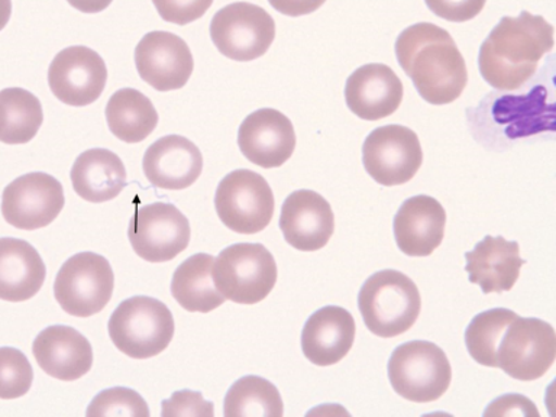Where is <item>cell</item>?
<instances>
[{
  "mask_svg": "<svg viewBox=\"0 0 556 417\" xmlns=\"http://www.w3.org/2000/svg\"><path fill=\"white\" fill-rule=\"evenodd\" d=\"M142 169L156 189L185 190L202 174L203 155L190 139L167 135L147 148Z\"/></svg>",
  "mask_w": 556,
  "mask_h": 417,
  "instance_id": "18",
  "label": "cell"
},
{
  "mask_svg": "<svg viewBox=\"0 0 556 417\" xmlns=\"http://www.w3.org/2000/svg\"><path fill=\"white\" fill-rule=\"evenodd\" d=\"M217 216L232 232H263L273 219L276 200L271 187L258 173L235 169L226 174L215 193Z\"/></svg>",
  "mask_w": 556,
  "mask_h": 417,
  "instance_id": "8",
  "label": "cell"
},
{
  "mask_svg": "<svg viewBox=\"0 0 556 417\" xmlns=\"http://www.w3.org/2000/svg\"><path fill=\"white\" fill-rule=\"evenodd\" d=\"M115 274L111 263L94 252H80L61 265L54 281V295L68 315L90 317L111 302Z\"/></svg>",
  "mask_w": 556,
  "mask_h": 417,
  "instance_id": "7",
  "label": "cell"
},
{
  "mask_svg": "<svg viewBox=\"0 0 556 417\" xmlns=\"http://www.w3.org/2000/svg\"><path fill=\"white\" fill-rule=\"evenodd\" d=\"M356 325L346 308L325 306L313 313L302 330L304 356L317 367L338 364L354 345Z\"/></svg>",
  "mask_w": 556,
  "mask_h": 417,
  "instance_id": "22",
  "label": "cell"
},
{
  "mask_svg": "<svg viewBox=\"0 0 556 417\" xmlns=\"http://www.w3.org/2000/svg\"><path fill=\"white\" fill-rule=\"evenodd\" d=\"M33 352L42 371L56 380H80L93 367L89 339L72 326H48L35 338Z\"/></svg>",
  "mask_w": 556,
  "mask_h": 417,
  "instance_id": "19",
  "label": "cell"
},
{
  "mask_svg": "<svg viewBox=\"0 0 556 417\" xmlns=\"http://www.w3.org/2000/svg\"><path fill=\"white\" fill-rule=\"evenodd\" d=\"M64 204L63 185L55 177L29 173L4 187L2 215L17 229H41L59 217Z\"/></svg>",
  "mask_w": 556,
  "mask_h": 417,
  "instance_id": "13",
  "label": "cell"
},
{
  "mask_svg": "<svg viewBox=\"0 0 556 417\" xmlns=\"http://www.w3.org/2000/svg\"><path fill=\"white\" fill-rule=\"evenodd\" d=\"M555 358V329L538 317L517 316L500 339L497 367L515 380H538L549 371Z\"/></svg>",
  "mask_w": 556,
  "mask_h": 417,
  "instance_id": "10",
  "label": "cell"
},
{
  "mask_svg": "<svg viewBox=\"0 0 556 417\" xmlns=\"http://www.w3.org/2000/svg\"><path fill=\"white\" fill-rule=\"evenodd\" d=\"M156 12L168 24L187 25L200 20L213 0H152Z\"/></svg>",
  "mask_w": 556,
  "mask_h": 417,
  "instance_id": "35",
  "label": "cell"
},
{
  "mask_svg": "<svg viewBox=\"0 0 556 417\" xmlns=\"http://www.w3.org/2000/svg\"><path fill=\"white\" fill-rule=\"evenodd\" d=\"M106 122L111 132L121 141H146L159 125V112L151 100L137 89L117 90L106 104Z\"/></svg>",
  "mask_w": 556,
  "mask_h": 417,
  "instance_id": "27",
  "label": "cell"
},
{
  "mask_svg": "<svg viewBox=\"0 0 556 417\" xmlns=\"http://www.w3.org/2000/svg\"><path fill=\"white\" fill-rule=\"evenodd\" d=\"M173 313L163 302L148 295L124 300L108 324L113 345L134 359H148L167 350L173 341Z\"/></svg>",
  "mask_w": 556,
  "mask_h": 417,
  "instance_id": "4",
  "label": "cell"
},
{
  "mask_svg": "<svg viewBox=\"0 0 556 417\" xmlns=\"http://www.w3.org/2000/svg\"><path fill=\"white\" fill-rule=\"evenodd\" d=\"M46 277V264L29 242L0 238V300L26 302L41 290Z\"/></svg>",
  "mask_w": 556,
  "mask_h": 417,
  "instance_id": "24",
  "label": "cell"
},
{
  "mask_svg": "<svg viewBox=\"0 0 556 417\" xmlns=\"http://www.w3.org/2000/svg\"><path fill=\"white\" fill-rule=\"evenodd\" d=\"M86 415L98 416H150V408L142 395L128 387H112L100 391L87 407Z\"/></svg>",
  "mask_w": 556,
  "mask_h": 417,
  "instance_id": "33",
  "label": "cell"
},
{
  "mask_svg": "<svg viewBox=\"0 0 556 417\" xmlns=\"http://www.w3.org/2000/svg\"><path fill=\"white\" fill-rule=\"evenodd\" d=\"M517 317L510 308H490L477 315L465 330V345L476 363L497 368V350L504 330Z\"/></svg>",
  "mask_w": 556,
  "mask_h": 417,
  "instance_id": "31",
  "label": "cell"
},
{
  "mask_svg": "<svg viewBox=\"0 0 556 417\" xmlns=\"http://www.w3.org/2000/svg\"><path fill=\"white\" fill-rule=\"evenodd\" d=\"M484 416H539L534 403L520 394H506L486 407Z\"/></svg>",
  "mask_w": 556,
  "mask_h": 417,
  "instance_id": "37",
  "label": "cell"
},
{
  "mask_svg": "<svg viewBox=\"0 0 556 417\" xmlns=\"http://www.w3.org/2000/svg\"><path fill=\"white\" fill-rule=\"evenodd\" d=\"M294 126L285 113L263 108L243 119L238 130V146L250 163L261 168H277L295 150Z\"/></svg>",
  "mask_w": 556,
  "mask_h": 417,
  "instance_id": "16",
  "label": "cell"
},
{
  "mask_svg": "<svg viewBox=\"0 0 556 417\" xmlns=\"http://www.w3.org/2000/svg\"><path fill=\"white\" fill-rule=\"evenodd\" d=\"M42 122V104L37 96L21 87L0 90V142L28 143L37 137Z\"/></svg>",
  "mask_w": 556,
  "mask_h": 417,
  "instance_id": "29",
  "label": "cell"
},
{
  "mask_svg": "<svg viewBox=\"0 0 556 417\" xmlns=\"http://www.w3.org/2000/svg\"><path fill=\"white\" fill-rule=\"evenodd\" d=\"M225 417H281L285 404L271 381L245 376L235 381L225 395Z\"/></svg>",
  "mask_w": 556,
  "mask_h": 417,
  "instance_id": "30",
  "label": "cell"
},
{
  "mask_svg": "<svg viewBox=\"0 0 556 417\" xmlns=\"http://www.w3.org/2000/svg\"><path fill=\"white\" fill-rule=\"evenodd\" d=\"M358 307L365 326L376 337L395 338L416 324L421 311L419 289L397 269H382L361 287Z\"/></svg>",
  "mask_w": 556,
  "mask_h": 417,
  "instance_id": "3",
  "label": "cell"
},
{
  "mask_svg": "<svg viewBox=\"0 0 556 417\" xmlns=\"http://www.w3.org/2000/svg\"><path fill=\"white\" fill-rule=\"evenodd\" d=\"M135 65L152 89L172 91L190 80L194 59L185 39L167 30H152L135 48Z\"/></svg>",
  "mask_w": 556,
  "mask_h": 417,
  "instance_id": "15",
  "label": "cell"
},
{
  "mask_svg": "<svg viewBox=\"0 0 556 417\" xmlns=\"http://www.w3.org/2000/svg\"><path fill=\"white\" fill-rule=\"evenodd\" d=\"M187 217L172 203L155 202L138 207L128 226L135 254L148 263H167L189 247Z\"/></svg>",
  "mask_w": 556,
  "mask_h": 417,
  "instance_id": "11",
  "label": "cell"
},
{
  "mask_svg": "<svg viewBox=\"0 0 556 417\" xmlns=\"http://www.w3.org/2000/svg\"><path fill=\"white\" fill-rule=\"evenodd\" d=\"M70 7L83 13H99L111 7L113 0H67Z\"/></svg>",
  "mask_w": 556,
  "mask_h": 417,
  "instance_id": "39",
  "label": "cell"
},
{
  "mask_svg": "<svg viewBox=\"0 0 556 417\" xmlns=\"http://www.w3.org/2000/svg\"><path fill=\"white\" fill-rule=\"evenodd\" d=\"M213 282L225 299L238 304L263 302L276 286L278 269L263 243L239 242L225 248L215 260Z\"/></svg>",
  "mask_w": 556,
  "mask_h": 417,
  "instance_id": "5",
  "label": "cell"
},
{
  "mask_svg": "<svg viewBox=\"0 0 556 417\" xmlns=\"http://www.w3.org/2000/svg\"><path fill=\"white\" fill-rule=\"evenodd\" d=\"M395 393L408 402H437L450 389V359L437 343L410 341L393 351L387 365Z\"/></svg>",
  "mask_w": 556,
  "mask_h": 417,
  "instance_id": "6",
  "label": "cell"
},
{
  "mask_svg": "<svg viewBox=\"0 0 556 417\" xmlns=\"http://www.w3.org/2000/svg\"><path fill=\"white\" fill-rule=\"evenodd\" d=\"M108 68L102 56L89 47L64 48L48 68V86L60 102L68 106H89L102 96Z\"/></svg>",
  "mask_w": 556,
  "mask_h": 417,
  "instance_id": "14",
  "label": "cell"
},
{
  "mask_svg": "<svg viewBox=\"0 0 556 417\" xmlns=\"http://www.w3.org/2000/svg\"><path fill=\"white\" fill-rule=\"evenodd\" d=\"M268 2L282 15L298 17L316 12L324 7L326 0H268Z\"/></svg>",
  "mask_w": 556,
  "mask_h": 417,
  "instance_id": "38",
  "label": "cell"
},
{
  "mask_svg": "<svg viewBox=\"0 0 556 417\" xmlns=\"http://www.w3.org/2000/svg\"><path fill=\"white\" fill-rule=\"evenodd\" d=\"M494 109L493 117L506 125V135L510 139L529 137L543 132L546 128L554 130V103H546V90L534 87L526 96H504Z\"/></svg>",
  "mask_w": 556,
  "mask_h": 417,
  "instance_id": "28",
  "label": "cell"
},
{
  "mask_svg": "<svg viewBox=\"0 0 556 417\" xmlns=\"http://www.w3.org/2000/svg\"><path fill=\"white\" fill-rule=\"evenodd\" d=\"M12 16V0H0V30L9 24Z\"/></svg>",
  "mask_w": 556,
  "mask_h": 417,
  "instance_id": "40",
  "label": "cell"
},
{
  "mask_svg": "<svg viewBox=\"0 0 556 417\" xmlns=\"http://www.w3.org/2000/svg\"><path fill=\"white\" fill-rule=\"evenodd\" d=\"M211 38L226 59L247 63L263 56L273 46L276 22L258 4L230 3L212 17Z\"/></svg>",
  "mask_w": 556,
  "mask_h": 417,
  "instance_id": "9",
  "label": "cell"
},
{
  "mask_svg": "<svg viewBox=\"0 0 556 417\" xmlns=\"http://www.w3.org/2000/svg\"><path fill=\"white\" fill-rule=\"evenodd\" d=\"M554 26L541 15L521 11L517 17L503 16L478 54L482 78L497 90L523 87L536 73L539 61L554 50Z\"/></svg>",
  "mask_w": 556,
  "mask_h": 417,
  "instance_id": "2",
  "label": "cell"
},
{
  "mask_svg": "<svg viewBox=\"0 0 556 417\" xmlns=\"http://www.w3.org/2000/svg\"><path fill=\"white\" fill-rule=\"evenodd\" d=\"M395 55L417 93L430 104L455 102L467 87V64L454 38L441 26L429 22L408 26L395 41Z\"/></svg>",
  "mask_w": 556,
  "mask_h": 417,
  "instance_id": "1",
  "label": "cell"
},
{
  "mask_svg": "<svg viewBox=\"0 0 556 417\" xmlns=\"http://www.w3.org/2000/svg\"><path fill=\"white\" fill-rule=\"evenodd\" d=\"M446 212L437 199L419 194L395 213L393 229L399 250L408 256H429L445 237Z\"/></svg>",
  "mask_w": 556,
  "mask_h": 417,
  "instance_id": "21",
  "label": "cell"
},
{
  "mask_svg": "<svg viewBox=\"0 0 556 417\" xmlns=\"http://www.w3.org/2000/svg\"><path fill=\"white\" fill-rule=\"evenodd\" d=\"M213 264L212 255L200 252L182 261L174 271L172 294L187 312L208 313L225 303L213 282Z\"/></svg>",
  "mask_w": 556,
  "mask_h": 417,
  "instance_id": "26",
  "label": "cell"
},
{
  "mask_svg": "<svg viewBox=\"0 0 556 417\" xmlns=\"http://www.w3.org/2000/svg\"><path fill=\"white\" fill-rule=\"evenodd\" d=\"M403 83L386 64H365L348 77L345 100L350 111L364 121L393 115L403 100Z\"/></svg>",
  "mask_w": 556,
  "mask_h": 417,
  "instance_id": "20",
  "label": "cell"
},
{
  "mask_svg": "<svg viewBox=\"0 0 556 417\" xmlns=\"http://www.w3.org/2000/svg\"><path fill=\"white\" fill-rule=\"evenodd\" d=\"M161 416H215V404L206 402L200 391L180 390L176 391L168 400L161 403Z\"/></svg>",
  "mask_w": 556,
  "mask_h": 417,
  "instance_id": "34",
  "label": "cell"
},
{
  "mask_svg": "<svg viewBox=\"0 0 556 417\" xmlns=\"http://www.w3.org/2000/svg\"><path fill=\"white\" fill-rule=\"evenodd\" d=\"M34 369L24 352L0 348V399L24 397L33 387Z\"/></svg>",
  "mask_w": 556,
  "mask_h": 417,
  "instance_id": "32",
  "label": "cell"
},
{
  "mask_svg": "<svg viewBox=\"0 0 556 417\" xmlns=\"http://www.w3.org/2000/svg\"><path fill=\"white\" fill-rule=\"evenodd\" d=\"M280 229L295 250L319 251L334 232L332 207L316 191L295 190L282 203Z\"/></svg>",
  "mask_w": 556,
  "mask_h": 417,
  "instance_id": "17",
  "label": "cell"
},
{
  "mask_svg": "<svg viewBox=\"0 0 556 417\" xmlns=\"http://www.w3.org/2000/svg\"><path fill=\"white\" fill-rule=\"evenodd\" d=\"M468 280L480 286L482 293L510 291L519 280L521 265L519 242L486 235L472 251L465 254Z\"/></svg>",
  "mask_w": 556,
  "mask_h": 417,
  "instance_id": "23",
  "label": "cell"
},
{
  "mask_svg": "<svg viewBox=\"0 0 556 417\" xmlns=\"http://www.w3.org/2000/svg\"><path fill=\"white\" fill-rule=\"evenodd\" d=\"M424 163V151L415 130L403 125H386L365 138V172L381 186H400L410 181Z\"/></svg>",
  "mask_w": 556,
  "mask_h": 417,
  "instance_id": "12",
  "label": "cell"
},
{
  "mask_svg": "<svg viewBox=\"0 0 556 417\" xmlns=\"http://www.w3.org/2000/svg\"><path fill=\"white\" fill-rule=\"evenodd\" d=\"M70 178L74 191L90 203L111 202L122 193L128 182L126 168L119 156L104 148L81 152L74 161Z\"/></svg>",
  "mask_w": 556,
  "mask_h": 417,
  "instance_id": "25",
  "label": "cell"
},
{
  "mask_svg": "<svg viewBox=\"0 0 556 417\" xmlns=\"http://www.w3.org/2000/svg\"><path fill=\"white\" fill-rule=\"evenodd\" d=\"M425 3L434 15L460 24L480 15L486 0H425Z\"/></svg>",
  "mask_w": 556,
  "mask_h": 417,
  "instance_id": "36",
  "label": "cell"
}]
</instances>
